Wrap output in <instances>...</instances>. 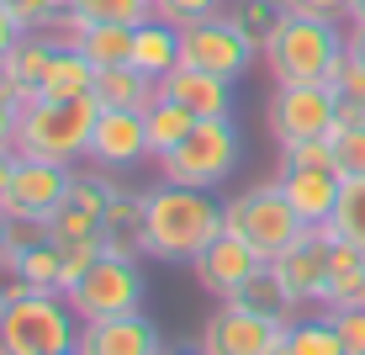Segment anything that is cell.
<instances>
[{
    "instance_id": "obj_1",
    "label": "cell",
    "mask_w": 365,
    "mask_h": 355,
    "mask_svg": "<svg viewBox=\"0 0 365 355\" xmlns=\"http://www.w3.org/2000/svg\"><path fill=\"white\" fill-rule=\"evenodd\" d=\"M143 201H148L143 249H148V260H159V265H191L201 249L222 234V201H217V191L159 181L154 191H143Z\"/></svg>"
},
{
    "instance_id": "obj_2",
    "label": "cell",
    "mask_w": 365,
    "mask_h": 355,
    "mask_svg": "<svg viewBox=\"0 0 365 355\" xmlns=\"http://www.w3.org/2000/svg\"><path fill=\"white\" fill-rule=\"evenodd\" d=\"M349 54V21H329V16H297L286 11L275 21V32L259 43L275 85H334V69Z\"/></svg>"
},
{
    "instance_id": "obj_3",
    "label": "cell",
    "mask_w": 365,
    "mask_h": 355,
    "mask_svg": "<svg viewBox=\"0 0 365 355\" xmlns=\"http://www.w3.org/2000/svg\"><path fill=\"white\" fill-rule=\"evenodd\" d=\"M101 117L96 96H74V101H32L16 122V154L32 159H53V164H80L91 159V133Z\"/></svg>"
},
{
    "instance_id": "obj_4",
    "label": "cell",
    "mask_w": 365,
    "mask_h": 355,
    "mask_svg": "<svg viewBox=\"0 0 365 355\" xmlns=\"http://www.w3.org/2000/svg\"><path fill=\"white\" fill-rule=\"evenodd\" d=\"M80 319L64 291H16L0 308V355H58L74 350Z\"/></svg>"
},
{
    "instance_id": "obj_5",
    "label": "cell",
    "mask_w": 365,
    "mask_h": 355,
    "mask_svg": "<svg viewBox=\"0 0 365 355\" xmlns=\"http://www.w3.org/2000/svg\"><path fill=\"white\" fill-rule=\"evenodd\" d=\"M238 159H244V138H238L233 117H196V128L185 133V144L175 154L159 159V181L170 186H201V191H217L233 181Z\"/></svg>"
},
{
    "instance_id": "obj_6",
    "label": "cell",
    "mask_w": 365,
    "mask_h": 355,
    "mask_svg": "<svg viewBox=\"0 0 365 355\" xmlns=\"http://www.w3.org/2000/svg\"><path fill=\"white\" fill-rule=\"evenodd\" d=\"M222 228H228V234H238V239H249V244H255L265 260L286 255V249L307 234V223H302L297 207L286 201L281 181L249 186V191H238L233 201H222Z\"/></svg>"
},
{
    "instance_id": "obj_7",
    "label": "cell",
    "mask_w": 365,
    "mask_h": 355,
    "mask_svg": "<svg viewBox=\"0 0 365 355\" xmlns=\"http://www.w3.org/2000/svg\"><path fill=\"white\" fill-rule=\"evenodd\" d=\"M69 308L80 324H96V319H122V313H143V260H122V255H101L91 271L80 276L69 291Z\"/></svg>"
},
{
    "instance_id": "obj_8",
    "label": "cell",
    "mask_w": 365,
    "mask_h": 355,
    "mask_svg": "<svg viewBox=\"0 0 365 355\" xmlns=\"http://www.w3.org/2000/svg\"><path fill=\"white\" fill-rule=\"evenodd\" d=\"M255 59H259V43L238 27L228 11H222V16H207V21L180 27V64H191V69L222 74V80H244Z\"/></svg>"
},
{
    "instance_id": "obj_9",
    "label": "cell",
    "mask_w": 365,
    "mask_h": 355,
    "mask_svg": "<svg viewBox=\"0 0 365 355\" xmlns=\"http://www.w3.org/2000/svg\"><path fill=\"white\" fill-rule=\"evenodd\" d=\"M339 122V91L334 85H275L265 106V128L275 144H302V138H329Z\"/></svg>"
},
{
    "instance_id": "obj_10",
    "label": "cell",
    "mask_w": 365,
    "mask_h": 355,
    "mask_svg": "<svg viewBox=\"0 0 365 355\" xmlns=\"http://www.w3.org/2000/svg\"><path fill=\"white\" fill-rule=\"evenodd\" d=\"M292 319H265L244 302H217L201 324V355H270L286 339Z\"/></svg>"
},
{
    "instance_id": "obj_11",
    "label": "cell",
    "mask_w": 365,
    "mask_h": 355,
    "mask_svg": "<svg viewBox=\"0 0 365 355\" xmlns=\"http://www.w3.org/2000/svg\"><path fill=\"white\" fill-rule=\"evenodd\" d=\"M334 223H312L286 255H275V276H281L292 308H323V286H329V244H334Z\"/></svg>"
},
{
    "instance_id": "obj_12",
    "label": "cell",
    "mask_w": 365,
    "mask_h": 355,
    "mask_svg": "<svg viewBox=\"0 0 365 355\" xmlns=\"http://www.w3.org/2000/svg\"><path fill=\"white\" fill-rule=\"evenodd\" d=\"M259 265H265V255H259L249 239H238V234L222 228V234L191 260V276H196V286L207 291L212 302H233L238 291L249 286V276H255Z\"/></svg>"
},
{
    "instance_id": "obj_13",
    "label": "cell",
    "mask_w": 365,
    "mask_h": 355,
    "mask_svg": "<svg viewBox=\"0 0 365 355\" xmlns=\"http://www.w3.org/2000/svg\"><path fill=\"white\" fill-rule=\"evenodd\" d=\"M69 186H74V164H53V159L21 154L16 175H11V191H6V212H11V218L48 223L69 201Z\"/></svg>"
},
{
    "instance_id": "obj_14",
    "label": "cell",
    "mask_w": 365,
    "mask_h": 355,
    "mask_svg": "<svg viewBox=\"0 0 365 355\" xmlns=\"http://www.w3.org/2000/svg\"><path fill=\"white\" fill-rule=\"evenodd\" d=\"M165 334L148 313H122V319H96L80 324L74 355H165Z\"/></svg>"
},
{
    "instance_id": "obj_15",
    "label": "cell",
    "mask_w": 365,
    "mask_h": 355,
    "mask_svg": "<svg viewBox=\"0 0 365 355\" xmlns=\"http://www.w3.org/2000/svg\"><path fill=\"white\" fill-rule=\"evenodd\" d=\"M148 159V128L143 111H122V106H101L96 133H91V164L101 170H138Z\"/></svg>"
},
{
    "instance_id": "obj_16",
    "label": "cell",
    "mask_w": 365,
    "mask_h": 355,
    "mask_svg": "<svg viewBox=\"0 0 365 355\" xmlns=\"http://www.w3.org/2000/svg\"><path fill=\"white\" fill-rule=\"evenodd\" d=\"M53 54H58V43L48 32H21L16 48L0 59V85L16 96L21 111H27L32 101H43V80H48V69H53Z\"/></svg>"
},
{
    "instance_id": "obj_17",
    "label": "cell",
    "mask_w": 365,
    "mask_h": 355,
    "mask_svg": "<svg viewBox=\"0 0 365 355\" xmlns=\"http://www.w3.org/2000/svg\"><path fill=\"white\" fill-rule=\"evenodd\" d=\"M159 96L180 101L191 117H233V80L191 69V64H175L165 80H159Z\"/></svg>"
},
{
    "instance_id": "obj_18",
    "label": "cell",
    "mask_w": 365,
    "mask_h": 355,
    "mask_svg": "<svg viewBox=\"0 0 365 355\" xmlns=\"http://www.w3.org/2000/svg\"><path fill=\"white\" fill-rule=\"evenodd\" d=\"M275 181H281L286 201L297 207V218L307 228L312 223H334L339 191H344V175H339V170H281Z\"/></svg>"
},
{
    "instance_id": "obj_19",
    "label": "cell",
    "mask_w": 365,
    "mask_h": 355,
    "mask_svg": "<svg viewBox=\"0 0 365 355\" xmlns=\"http://www.w3.org/2000/svg\"><path fill=\"white\" fill-rule=\"evenodd\" d=\"M143 218H148L143 191H128V186H122V191L106 201V212H101V249H106V255H122V260H148Z\"/></svg>"
},
{
    "instance_id": "obj_20",
    "label": "cell",
    "mask_w": 365,
    "mask_h": 355,
    "mask_svg": "<svg viewBox=\"0 0 365 355\" xmlns=\"http://www.w3.org/2000/svg\"><path fill=\"white\" fill-rule=\"evenodd\" d=\"M101 106H122V111H143L148 101L159 96V80L143 74L138 64H106L96 69V91H91Z\"/></svg>"
},
{
    "instance_id": "obj_21",
    "label": "cell",
    "mask_w": 365,
    "mask_h": 355,
    "mask_svg": "<svg viewBox=\"0 0 365 355\" xmlns=\"http://www.w3.org/2000/svg\"><path fill=\"white\" fill-rule=\"evenodd\" d=\"M365 302V249L334 239L329 244V286H323V308H355Z\"/></svg>"
},
{
    "instance_id": "obj_22",
    "label": "cell",
    "mask_w": 365,
    "mask_h": 355,
    "mask_svg": "<svg viewBox=\"0 0 365 355\" xmlns=\"http://www.w3.org/2000/svg\"><path fill=\"white\" fill-rule=\"evenodd\" d=\"M143 128H148V159H165V154H175V149L185 144V133L196 128V117L180 106V101H170V96H154L143 106Z\"/></svg>"
},
{
    "instance_id": "obj_23",
    "label": "cell",
    "mask_w": 365,
    "mask_h": 355,
    "mask_svg": "<svg viewBox=\"0 0 365 355\" xmlns=\"http://www.w3.org/2000/svg\"><path fill=\"white\" fill-rule=\"evenodd\" d=\"M133 64L143 69V74H154V80H165V74L180 64V27L148 16L143 27L133 32Z\"/></svg>"
},
{
    "instance_id": "obj_24",
    "label": "cell",
    "mask_w": 365,
    "mask_h": 355,
    "mask_svg": "<svg viewBox=\"0 0 365 355\" xmlns=\"http://www.w3.org/2000/svg\"><path fill=\"white\" fill-rule=\"evenodd\" d=\"M0 271L21 276L32 291H64V249L48 239V244H32V249H21V255H6Z\"/></svg>"
},
{
    "instance_id": "obj_25",
    "label": "cell",
    "mask_w": 365,
    "mask_h": 355,
    "mask_svg": "<svg viewBox=\"0 0 365 355\" xmlns=\"http://www.w3.org/2000/svg\"><path fill=\"white\" fill-rule=\"evenodd\" d=\"M91 91H96V64L80 54V48H58L53 69H48V80H43V96L74 101V96H91Z\"/></svg>"
},
{
    "instance_id": "obj_26",
    "label": "cell",
    "mask_w": 365,
    "mask_h": 355,
    "mask_svg": "<svg viewBox=\"0 0 365 355\" xmlns=\"http://www.w3.org/2000/svg\"><path fill=\"white\" fill-rule=\"evenodd\" d=\"M133 32L138 27H117V21H91L80 37V54L91 59L96 69L106 64H133Z\"/></svg>"
},
{
    "instance_id": "obj_27",
    "label": "cell",
    "mask_w": 365,
    "mask_h": 355,
    "mask_svg": "<svg viewBox=\"0 0 365 355\" xmlns=\"http://www.w3.org/2000/svg\"><path fill=\"white\" fill-rule=\"evenodd\" d=\"M233 302H244V308H255V313H265V319H292V297H286V286H281V276H275V265L265 260L255 276H249V286L238 291Z\"/></svg>"
},
{
    "instance_id": "obj_28",
    "label": "cell",
    "mask_w": 365,
    "mask_h": 355,
    "mask_svg": "<svg viewBox=\"0 0 365 355\" xmlns=\"http://www.w3.org/2000/svg\"><path fill=\"white\" fill-rule=\"evenodd\" d=\"M286 345H292V355H349L329 313H318V319H292Z\"/></svg>"
},
{
    "instance_id": "obj_29",
    "label": "cell",
    "mask_w": 365,
    "mask_h": 355,
    "mask_svg": "<svg viewBox=\"0 0 365 355\" xmlns=\"http://www.w3.org/2000/svg\"><path fill=\"white\" fill-rule=\"evenodd\" d=\"M334 234L344 244L365 249V175H349L344 191H339V212H334Z\"/></svg>"
},
{
    "instance_id": "obj_30",
    "label": "cell",
    "mask_w": 365,
    "mask_h": 355,
    "mask_svg": "<svg viewBox=\"0 0 365 355\" xmlns=\"http://www.w3.org/2000/svg\"><path fill=\"white\" fill-rule=\"evenodd\" d=\"M117 191H122V181H111V170H101V164H96V170H74L69 201H74V207H85V212H96V218H101V212H106V201L117 196Z\"/></svg>"
},
{
    "instance_id": "obj_31",
    "label": "cell",
    "mask_w": 365,
    "mask_h": 355,
    "mask_svg": "<svg viewBox=\"0 0 365 355\" xmlns=\"http://www.w3.org/2000/svg\"><path fill=\"white\" fill-rule=\"evenodd\" d=\"M228 16H233L249 37H255V43H265L286 11H281V0H228Z\"/></svg>"
},
{
    "instance_id": "obj_32",
    "label": "cell",
    "mask_w": 365,
    "mask_h": 355,
    "mask_svg": "<svg viewBox=\"0 0 365 355\" xmlns=\"http://www.w3.org/2000/svg\"><path fill=\"white\" fill-rule=\"evenodd\" d=\"M91 21H117V27H143L154 16V0H74Z\"/></svg>"
},
{
    "instance_id": "obj_33",
    "label": "cell",
    "mask_w": 365,
    "mask_h": 355,
    "mask_svg": "<svg viewBox=\"0 0 365 355\" xmlns=\"http://www.w3.org/2000/svg\"><path fill=\"white\" fill-rule=\"evenodd\" d=\"M48 228H53V244H80V239H101V218L85 207H74V201H64V207L48 218Z\"/></svg>"
},
{
    "instance_id": "obj_34",
    "label": "cell",
    "mask_w": 365,
    "mask_h": 355,
    "mask_svg": "<svg viewBox=\"0 0 365 355\" xmlns=\"http://www.w3.org/2000/svg\"><path fill=\"white\" fill-rule=\"evenodd\" d=\"M281 170H334V138H302L281 149Z\"/></svg>"
},
{
    "instance_id": "obj_35",
    "label": "cell",
    "mask_w": 365,
    "mask_h": 355,
    "mask_svg": "<svg viewBox=\"0 0 365 355\" xmlns=\"http://www.w3.org/2000/svg\"><path fill=\"white\" fill-rule=\"evenodd\" d=\"M329 138H334V170L344 181L349 175H365V122L360 128H334Z\"/></svg>"
},
{
    "instance_id": "obj_36",
    "label": "cell",
    "mask_w": 365,
    "mask_h": 355,
    "mask_svg": "<svg viewBox=\"0 0 365 355\" xmlns=\"http://www.w3.org/2000/svg\"><path fill=\"white\" fill-rule=\"evenodd\" d=\"M228 0H154V16L170 21V27H191V21H207V16H222Z\"/></svg>"
},
{
    "instance_id": "obj_37",
    "label": "cell",
    "mask_w": 365,
    "mask_h": 355,
    "mask_svg": "<svg viewBox=\"0 0 365 355\" xmlns=\"http://www.w3.org/2000/svg\"><path fill=\"white\" fill-rule=\"evenodd\" d=\"M64 6H69V0H6V11L16 16L21 32H48Z\"/></svg>"
},
{
    "instance_id": "obj_38",
    "label": "cell",
    "mask_w": 365,
    "mask_h": 355,
    "mask_svg": "<svg viewBox=\"0 0 365 355\" xmlns=\"http://www.w3.org/2000/svg\"><path fill=\"white\" fill-rule=\"evenodd\" d=\"M339 329V339H344L349 355H365V302H355V308H323Z\"/></svg>"
},
{
    "instance_id": "obj_39",
    "label": "cell",
    "mask_w": 365,
    "mask_h": 355,
    "mask_svg": "<svg viewBox=\"0 0 365 355\" xmlns=\"http://www.w3.org/2000/svg\"><path fill=\"white\" fill-rule=\"evenodd\" d=\"M349 6H355V0H281V11H297V16H329V21H349Z\"/></svg>"
},
{
    "instance_id": "obj_40",
    "label": "cell",
    "mask_w": 365,
    "mask_h": 355,
    "mask_svg": "<svg viewBox=\"0 0 365 355\" xmlns=\"http://www.w3.org/2000/svg\"><path fill=\"white\" fill-rule=\"evenodd\" d=\"M334 91L344 101H365V64H360V59L344 54V64L334 69Z\"/></svg>"
},
{
    "instance_id": "obj_41",
    "label": "cell",
    "mask_w": 365,
    "mask_h": 355,
    "mask_svg": "<svg viewBox=\"0 0 365 355\" xmlns=\"http://www.w3.org/2000/svg\"><path fill=\"white\" fill-rule=\"evenodd\" d=\"M16 37H21V27H16V16L6 11V0H0V59L16 48Z\"/></svg>"
},
{
    "instance_id": "obj_42",
    "label": "cell",
    "mask_w": 365,
    "mask_h": 355,
    "mask_svg": "<svg viewBox=\"0 0 365 355\" xmlns=\"http://www.w3.org/2000/svg\"><path fill=\"white\" fill-rule=\"evenodd\" d=\"M16 149H6V144H0V207H6V191H11V175H16Z\"/></svg>"
},
{
    "instance_id": "obj_43",
    "label": "cell",
    "mask_w": 365,
    "mask_h": 355,
    "mask_svg": "<svg viewBox=\"0 0 365 355\" xmlns=\"http://www.w3.org/2000/svg\"><path fill=\"white\" fill-rule=\"evenodd\" d=\"M349 59L365 64V21H349Z\"/></svg>"
},
{
    "instance_id": "obj_44",
    "label": "cell",
    "mask_w": 365,
    "mask_h": 355,
    "mask_svg": "<svg viewBox=\"0 0 365 355\" xmlns=\"http://www.w3.org/2000/svg\"><path fill=\"white\" fill-rule=\"evenodd\" d=\"M6 249H11V212L0 207V260H6Z\"/></svg>"
},
{
    "instance_id": "obj_45",
    "label": "cell",
    "mask_w": 365,
    "mask_h": 355,
    "mask_svg": "<svg viewBox=\"0 0 365 355\" xmlns=\"http://www.w3.org/2000/svg\"><path fill=\"white\" fill-rule=\"evenodd\" d=\"M349 21H365V0H355V6H349Z\"/></svg>"
},
{
    "instance_id": "obj_46",
    "label": "cell",
    "mask_w": 365,
    "mask_h": 355,
    "mask_svg": "<svg viewBox=\"0 0 365 355\" xmlns=\"http://www.w3.org/2000/svg\"><path fill=\"white\" fill-rule=\"evenodd\" d=\"M165 355H201V345H196V350H191V345H185V350H165Z\"/></svg>"
},
{
    "instance_id": "obj_47",
    "label": "cell",
    "mask_w": 365,
    "mask_h": 355,
    "mask_svg": "<svg viewBox=\"0 0 365 355\" xmlns=\"http://www.w3.org/2000/svg\"><path fill=\"white\" fill-rule=\"evenodd\" d=\"M270 355H292V345H286V339H281V345H275V350H270Z\"/></svg>"
},
{
    "instance_id": "obj_48",
    "label": "cell",
    "mask_w": 365,
    "mask_h": 355,
    "mask_svg": "<svg viewBox=\"0 0 365 355\" xmlns=\"http://www.w3.org/2000/svg\"><path fill=\"white\" fill-rule=\"evenodd\" d=\"M58 355H74V350H58Z\"/></svg>"
},
{
    "instance_id": "obj_49",
    "label": "cell",
    "mask_w": 365,
    "mask_h": 355,
    "mask_svg": "<svg viewBox=\"0 0 365 355\" xmlns=\"http://www.w3.org/2000/svg\"><path fill=\"white\" fill-rule=\"evenodd\" d=\"M0 308H6V297H0Z\"/></svg>"
}]
</instances>
